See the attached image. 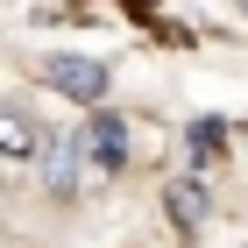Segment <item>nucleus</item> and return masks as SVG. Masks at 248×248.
Returning <instances> with one entry per match:
<instances>
[{"label":"nucleus","mask_w":248,"mask_h":248,"mask_svg":"<svg viewBox=\"0 0 248 248\" xmlns=\"http://www.w3.org/2000/svg\"><path fill=\"white\" fill-rule=\"evenodd\" d=\"M128 7H149V0H128Z\"/></svg>","instance_id":"423d86ee"},{"label":"nucleus","mask_w":248,"mask_h":248,"mask_svg":"<svg viewBox=\"0 0 248 248\" xmlns=\"http://www.w3.org/2000/svg\"><path fill=\"white\" fill-rule=\"evenodd\" d=\"M78 170H85L78 135H71V142H50V191H57V199H71V191H78Z\"/></svg>","instance_id":"20e7f679"},{"label":"nucleus","mask_w":248,"mask_h":248,"mask_svg":"<svg viewBox=\"0 0 248 248\" xmlns=\"http://www.w3.org/2000/svg\"><path fill=\"white\" fill-rule=\"evenodd\" d=\"M36 149H43V128L29 114H15V107H0V156L21 163V156H36Z\"/></svg>","instance_id":"7ed1b4c3"},{"label":"nucleus","mask_w":248,"mask_h":248,"mask_svg":"<svg viewBox=\"0 0 248 248\" xmlns=\"http://www.w3.org/2000/svg\"><path fill=\"white\" fill-rule=\"evenodd\" d=\"M43 85L64 93V99H78V107H93V99H107L114 71L99 57H78V50H50V57H43Z\"/></svg>","instance_id":"f257e3e1"},{"label":"nucleus","mask_w":248,"mask_h":248,"mask_svg":"<svg viewBox=\"0 0 248 248\" xmlns=\"http://www.w3.org/2000/svg\"><path fill=\"white\" fill-rule=\"evenodd\" d=\"M241 7H248V0H241Z\"/></svg>","instance_id":"0eeeda50"},{"label":"nucleus","mask_w":248,"mask_h":248,"mask_svg":"<svg viewBox=\"0 0 248 248\" xmlns=\"http://www.w3.org/2000/svg\"><path fill=\"white\" fill-rule=\"evenodd\" d=\"M163 206H170V220H177V227H199V220H206V185H191V177H177V185L170 191H163Z\"/></svg>","instance_id":"39448f33"},{"label":"nucleus","mask_w":248,"mask_h":248,"mask_svg":"<svg viewBox=\"0 0 248 248\" xmlns=\"http://www.w3.org/2000/svg\"><path fill=\"white\" fill-rule=\"evenodd\" d=\"M78 149H85L93 170H128V121H121V114H85Z\"/></svg>","instance_id":"f03ea898"}]
</instances>
